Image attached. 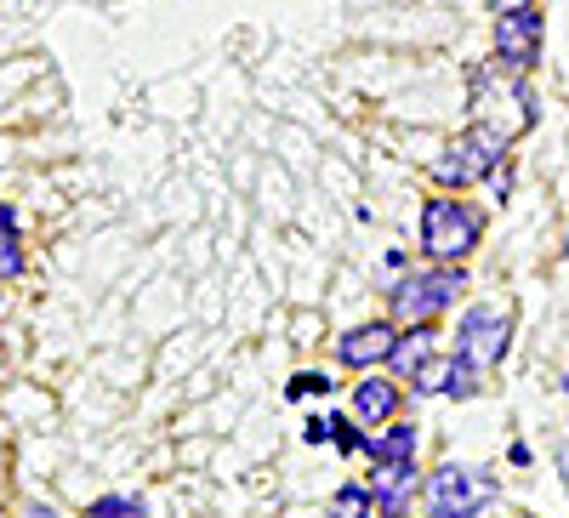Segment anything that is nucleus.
<instances>
[{
    "instance_id": "f257e3e1",
    "label": "nucleus",
    "mask_w": 569,
    "mask_h": 518,
    "mask_svg": "<svg viewBox=\"0 0 569 518\" xmlns=\"http://www.w3.org/2000/svg\"><path fill=\"white\" fill-rule=\"evenodd\" d=\"M496 496H501V479L485 474V467H467V461L433 467V474H427V485H421L427 518H479Z\"/></svg>"
},
{
    "instance_id": "f03ea898",
    "label": "nucleus",
    "mask_w": 569,
    "mask_h": 518,
    "mask_svg": "<svg viewBox=\"0 0 569 518\" xmlns=\"http://www.w3.org/2000/svg\"><path fill=\"white\" fill-rule=\"evenodd\" d=\"M485 240V211H472L467 200H427L421 206V251L433 262H467Z\"/></svg>"
},
{
    "instance_id": "7ed1b4c3",
    "label": "nucleus",
    "mask_w": 569,
    "mask_h": 518,
    "mask_svg": "<svg viewBox=\"0 0 569 518\" xmlns=\"http://www.w3.org/2000/svg\"><path fill=\"white\" fill-rule=\"evenodd\" d=\"M507 149H512V137L501 126L479 120V126H467L456 143L445 149L433 177H439V188H472V182H485V177H496L507 166Z\"/></svg>"
},
{
    "instance_id": "20e7f679",
    "label": "nucleus",
    "mask_w": 569,
    "mask_h": 518,
    "mask_svg": "<svg viewBox=\"0 0 569 518\" xmlns=\"http://www.w3.org/2000/svg\"><path fill=\"white\" fill-rule=\"evenodd\" d=\"M461 291H467V268L433 262V268H416L410 279H399V286H388V302L399 319H439L445 308H456Z\"/></svg>"
},
{
    "instance_id": "39448f33",
    "label": "nucleus",
    "mask_w": 569,
    "mask_h": 518,
    "mask_svg": "<svg viewBox=\"0 0 569 518\" xmlns=\"http://www.w3.org/2000/svg\"><path fill=\"white\" fill-rule=\"evenodd\" d=\"M507 348H512V325H507L501 308L472 302V308L456 319V353H461L472 370H496V365L507 359Z\"/></svg>"
},
{
    "instance_id": "423d86ee",
    "label": "nucleus",
    "mask_w": 569,
    "mask_h": 518,
    "mask_svg": "<svg viewBox=\"0 0 569 518\" xmlns=\"http://www.w3.org/2000/svg\"><path fill=\"white\" fill-rule=\"evenodd\" d=\"M541 40H547V18L541 7H518V12H496V58L512 74H530L541 63Z\"/></svg>"
},
{
    "instance_id": "0eeeda50",
    "label": "nucleus",
    "mask_w": 569,
    "mask_h": 518,
    "mask_svg": "<svg viewBox=\"0 0 569 518\" xmlns=\"http://www.w3.org/2000/svg\"><path fill=\"white\" fill-rule=\"evenodd\" d=\"M370 467H376V474L365 485L376 496V518H410V507H416V496L427 485L416 456H405V461H370Z\"/></svg>"
},
{
    "instance_id": "6e6552de",
    "label": "nucleus",
    "mask_w": 569,
    "mask_h": 518,
    "mask_svg": "<svg viewBox=\"0 0 569 518\" xmlns=\"http://www.w3.org/2000/svg\"><path fill=\"white\" fill-rule=\"evenodd\" d=\"M393 348H399V325L393 319H365L353 331L337 337V359L348 370H376V365H393Z\"/></svg>"
},
{
    "instance_id": "1a4fd4ad",
    "label": "nucleus",
    "mask_w": 569,
    "mask_h": 518,
    "mask_svg": "<svg viewBox=\"0 0 569 518\" xmlns=\"http://www.w3.org/2000/svg\"><path fill=\"white\" fill-rule=\"evenodd\" d=\"M405 405V388L393 382V376H370L365 370V382L353 388V421L359 428H388V421L399 416Z\"/></svg>"
},
{
    "instance_id": "9d476101",
    "label": "nucleus",
    "mask_w": 569,
    "mask_h": 518,
    "mask_svg": "<svg viewBox=\"0 0 569 518\" xmlns=\"http://www.w3.org/2000/svg\"><path fill=\"white\" fill-rule=\"evenodd\" d=\"M433 353H439V325L433 319H410V331H399V348H393L399 376H410L421 359H433Z\"/></svg>"
},
{
    "instance_id": "9b49d317",
    "label": "nucleus",
    "mask_w": 569,
    "mask_h": 518,
    "mask_svg": "<svg viewBox=\"0 0 569 518\" xmlns=\"http://www.w3.org/2000/svg\"><path fill=\"white\" fill-rule=\"evenodd\" d=\"M416 445H421L416 428H405V421H388L382 434L365 439V456H370V461H405V456H416Z\"/></svg>"
},
{
    "instance_id": "f8f14e48",
    "label": "nucleus",
    "mask_w": 569,
    "mask_h": 518,
    "mask_svg": "<svg viewBox=\"0 0 569 518\" xmlns=\"http://www.w3.org/2000/svg\"><path fill=\"white\" fill-rule=\"evenodd\" d=\"M370 512H376V496H370L365 479H348L337 496H330V507H325V518H370Z\"/></svg>"
},
{
    "instance_id": "ddd939ff",
    "label": "nucleus",
    "mask_w": 569,
    "mask_h": 518,
    "mask_svg": "<svg viewBox=\"0 0 569 518\" xmlns=\"http://www.w3.org/2000/svg\"><path fill=\"white\" fill-rule=\"evenodd\" d=\"M445 382H450V353H433V359H421L410 370V388L416 394H445Z\"/></svg>"
},
{
    "instance_id": "4468645a",
    "label": "nucleus",
    "mask_w": 569,
    "mask_h": 518,
    "mask_svg": "<svg viewBox=\"0 0 569 518\" xmlns=\"http://www.w3.org/2000/svg\"><path fill=\"white\" fill-rule=\"evenodd\" d=\"M86 518H149V501L142 496H98L86 507Z\"/></svg>"
},
{
    "instance_id": "2eb2a0df",
    "label": "nucleus",
    "mask_w": 569,
    "mask_h": 518,
    "mask_svg": "<svg viewBox=\"0 0 569 518\" xmlns=\"http://www.w3.org/2000/svg\"><path fill=\"white\" fill-rule=\"evenodd\" d=\"M479 376H485V370H472L461 353H450V382H445V399H472V394H479Z\"/></svg>"
},
{
    "instance_id": "dca6fc26",
    "label": "nucleus",
    "mask_w": 569,
    "mask_h": 518,
    "mask_svg": "<svg viewBox=\"0 0 569 518\" xmlns=\"http://www.w3.org/2000/svg\"><path fill=\"white\" fill-rule=\"evenodd\" d=\"M313 394H319V399L330 394V376H325V370H302V376H291V399H313Z\"/></svg>"
},
{
    "instance_id": "f3484780",
    "label": "nucleus",
    "mask_w": 569,
    "mask_h": 518,
    "mask_svg": "<svg viewBox=\"0 0 569 518\" xmlns=\"http://www.w3.org/2000/svg\"><path fill=\"white\" fill-rule=\"evenodd\" d=\"M330 421H337V439H330V445H337L342 456H359L370 434H359V428H353V421H348V416H330Z\"/></svg>"
},
{
    "instance_id": "a211bd4d",
    "label": "nucleus",
    "mask_w": 569,
    "mask_h": 518,
    "mask_svg": "<svg viewBox=\"0 0 569 518\" xmlns=\"http://www.w3.org/2000/svg\"><path fill=\"white\" fill-rule=\"evenodd\" d=\"M23 273V251H18V233L0 240V279H18Z\"/></svg>"
},
{
    "instance_id": "6ab92c4d",
    "label": "nucleus",
    "mask_w": 569,
    "mask_h": 518,
    "mask_svg": "<svg viewBox=\"0 0 569 518\" xmlns=\"http://www.w3.org/2000/svg\"><path fill=\"white\" fill-rule=\"evenodd\" d=\"M302 439H308V445H330V439H337V421H330V416H313L308 428H302Z\"/></svg>"
},
{
    "instance_id": "aec40b11",
    "label": "nucleus",
    "mask_w": 569,
    "mask_h": 518,
    "mask_svg": "<svg viewBox=\"0 0 569 518\" xmlns=\"http://www.w3.org/2000/svg\"><path fill=\"white\" fill-rule=\"evenodd\" d=\"M23 518H63V512H58L52 501H40V496H34V501H23Z\"/></svg>"
},
{
    "instance_id": "412c9836",
    "label": "nucleus",
    "mask_w": 569,
    "mask_h": 518,
    "mask_svg": "<svg viewBox=\"0 0 569 518\" xmlns=\"http://www.w3.org/2000/svg\"><path fill=\"white\" fill-rule=\"evenodd\" d=\"M7 233H18V211H12L7 200H0V240H7Z\"/></svg>"
},
{
    "instance_id": "4be33fe9",
    "label": "nucleus",
    "mask_w": 569,
    "mask_h": 518,
    "mask_svg": "<svg viewBox=\"0 0 569 518\" xmlns=\"http://www.w3.org/2000/svg\"><path fill=\"white\" fill-rule=\"evenodd\" d=\"M490 12H518V7H536V0H485Z\"/></svg>"
},
{
    "instance_id": "5701e85b",
    "label": "nucleus",
    "mask_w": 569,
    "mask_h": 518,
    "mask_svg": "<svg viewBox=\"0 0 569 518\" xmlns=\"http://www.w3.org/2000/svg\"><path fill=\"white\" fill-rule=\"evenodd\" d=\"M558 474H563V496H569V445H558Z\"/></svg>"
},
{
    "instance_id": "b1692460",
    "label": "nucleus",
    "mask_w": 569,
    "mask_h": 518,
    "mask_svg": "<svg viewBox=\"0 0 569 518\" xmlns=\"http://www.w3.org/2000/svg\"><path fill=\"white\" fill-rule=\"evenodd\" d=\"M512 518H536V512H512Z\"/></svg>"
},
{
    "instance_id": "393cba45",
    "label": "nucleus",
    "mask_w": 569,
    "mask_h": 518,
    "mask_svg": "<svg viewBox=\"0 0 569 518\" xmlns=\"http://www.w3.org/2000/svg\"><path fill=\"white\" fill-rule=\"evenodd\" d=\"M0 308H7V291H0Z\"/></svg>"
},
{
    "instance_id": "a878e982",
    "label": "nucleus",
    "mask_w": 569,
    "mask_h": 518,
    "mask_svg": "<svg viewBox=\"0 0 569 518\" xmlns=\"http://www.w3.org/2000/svg\"><path fill=\"white\" fill-rule=\"evenodd\" d=\"M0 518H7V512H0Z\"/></svg>"
}]
</instances>
